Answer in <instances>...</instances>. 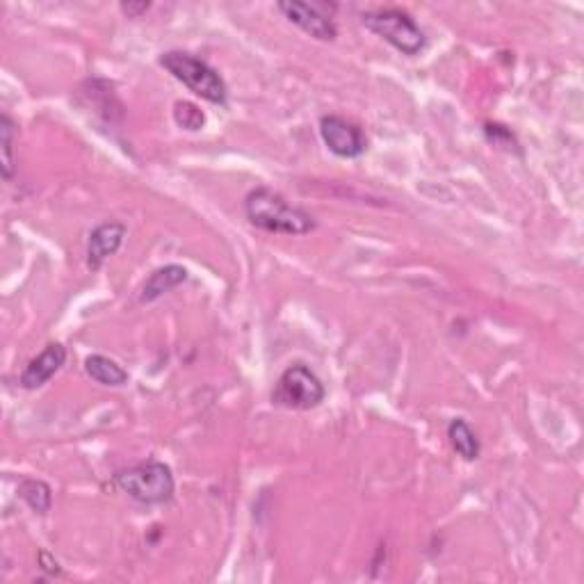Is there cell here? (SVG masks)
<instances>
[{"instance_id":"11","label":"cell","mask_w":584,"mask_h":584,"mask_svg":"<svg viewBox=\"0 0 584 584\" xmlns=\"http://www.w3.org/2000/svg\"><path fill=\"white\" fill-rule=\"evenodd\" d=\"M85 372L92 377L96 384L108 386V388H121L128 384V370L121 368L115 359H108L103 354H92L85 359Z\"/></svg>"},{"instance_id":"17","label":"cell","mask_w":584,"mask_h":584,"mask_svg":"<svg viewBox=\"0 0 584 584\" xmlns=\"http://www.w3.org/2000/svg\"><path fill=\"white\" fill-rule=\"evenodd\" d=\"M119 10L124 12L128 19H140L142 14L151 10V3H121Z\"/></svg>"},{"instance_id":"10","label":"cell","mask_w":584,"mask_h":584,"mask_svg":"<svg viewBox=\"0 0 584 584\" xmlns=\"http://www.w3.org/2000/svg\"><path fill=\"white\" fill-rule=\"evenodd\" d=\"M188 279H190V272L185 270L183 265L160 267V270H156L149 279H146V283L142 286V292H140V302L142 304L156 302V299L167 295V292H172L174 288L183 286V283Z\"/></svg>"},{"instance_id":"6","label":"cell","mask_w":584,"mask_h":584,"mask_svg":"<svg viewBox=\"0 0 584 584\" xmlns=\"http://www.w3.org/2000/svg\"><path fill=\"white\" fill-rule=\"evenodd\" d=\"M277 7L290 23H295L299 30H304L306 35L318 39V42H334V39L338 37L336 21H334V16H331L336 5L281 0V3H277Z\"/></svg>"},{"instance_id":"3","label":"cell","mask_w":584,"mask_h":584,"mask_svg":"<svg viewBox=\"0 0 584 584\" xmlns=\"http://www.w3.org/2000/svg\"><path fill=\"white\" fill-rule=\"evenodd\" d=\"M117 489L140 505H165L174 498L176 482L172 468L162 461H144L131 468H121L112 477Z\"/></svg>"},{"instance_id":"1","label":"cell","mask_w":584,"mask_h":584,"mask_svg":"<svg viewBox=\"0 0 584 584\" xmlns=\"http://www.w3.org/2000/svg\"><path fill=\"white\" fill-rule=\"evenodd\" d=\"M245 215L251 226L265 233L308 235L318 229L308 210L292 206L286 197L270 188H256L245 197Z\"/></svg>"},{"instance_id":"14","label":"cell","mask_w":584,"mask_h":584,"mask_svg":"<svg viewBox=\"0 0 584 584\" xmlns=\"http://www.w3.org/2000/svg\"><path fill=\"white\" fill-rule=\"evenodd\" d=\"M14 137H16V124L7 112H3V115H0V172H3L5 181H12L14 169H16Z\"/></svg>"},{"instance_id":"15","label":"cell","mask_w":584,"mask_h":584,"mask_svg":"<svg viewBox=\"0 0 584 584\" xmlns=\"http://www.w3.org/2000/svg\"><path fill=\"white\" fill-rule=\"evenodd\" d=\"M174 121L183 131L197 133L206 126V115L199 105H194L190 101H176L174 103Z\"/></svg>"},{"instance_id":"5","label":"cell","mask_w":584,"mask_h":584,"mask_svg":"<svg viewBox=\"0 0 584 584\" xmlns=\"http://www.w3.org/2000/svg\"><path fill=\"white\" fill-rule=\"evenodd\" d=\"M327 397L322 379L306 363H292L281 372L272 388V404L290 411L318 409Z\"/></svg>"},{"instance_id":"4","label":"cell","mask_w":584,"mask_h":584,"mask_svg":"<svg viewBox=\"0 0 584 584\" xmlns=\"http://www.w3.org/2000/svg\"><path fill=\"white\" fill-rule=\"evenodd\" d=\"M361 23L407 58H416L427 46L425 30L400 7H377V10L363 12Z\"/></svg>"},{"instance_id":"9","label":"cell","mask_w":584,"mask_h":584,"mask_svg":"<svg viewBox=\"0 0 584 584\" xmlns=\"http://www.w3.org/2000/svg\"><path fill=\"white\" fill-rule=\"evenodd\" d=\"M128 229L121 222H103L89 233L87 242V267L92 272H99L108 258H112L121 249L126 240Z\"/></svg>"},{"instance_id":"8","label":"cell","mask_w":584,"mask_h":584,"mask_svg":"<svg viewBox=\"0 0 584 584\" xmlns=\"http://www.w3.org/2000/svg\"><path fill=\"white\" fill-rule=\"evenodd\" d=\"M64 363H67V347L60 343H48L42 354H37L35 359L26 365V370L21 372L19 384L26 388V391H37V388L46 386L48 381L58 375L64 368Z\"/></svg>"},{"instance_id":"7","label":"cell","mask_w":584,"mask_h":584,"mask_svg":"<svg viewBox=\"0 0 584 584\" xmlns=\"http://www.w3.org/2000/svg\"><path fill=\"white\" fill-rule=\"evenodd\" d=\"M320 137L324 146L338 158H361L368 151V137L363 128L340 115H324L320 119Z\"/></svg>"},{"instance_id":"18","label":"cell","mask_w":584,"mask_h":584,"mask_svg":"<svg viewBox=\"0 0 584 584\" xmlns=\"http://www.w3.org/2000/svg\"><path fill=\"white\" fill-rule=\"evenodd\" d=\"M39 562H42V564H44V566H42V569H44V571H51L53 575H60V573H62V569H60V564H58V562H53V559H51V555H48V553H46V550H42V553H39Z\"/></svg>"},{"instance_id":"16","label":"cell","mask_w":584,"mask_h":584,"mask_svg":"<svg viewBox=\"0 0 584 584\" xmlns=\"http://www.w3.org/2000/svg\"><path fill=\"white\" fill-rule=\"evenodd\" d=\"M484 135H486V140H489V144L496 146V149H502V151H507V153H521V144H518L516 140V135L509 131L507 126H502V124H484Z\"/></svg>"},{"instance_id":"2","label":"cell","mask_w":584,"mask_h":584,"mask_svg":"<svg viewBox=\"0 0 584 584\" xmlns=\"http://www.w3.org/2000/svg\"><path fill=\"white\" fill-rule=\"evenodd\" d=\"M160 67L183 83L194 96L201 101L224 108L229 103V85L215 67H210L206 60L185 51H167L160 55Z\"/></svg>"},{"instance_id":"12","label":"cell","mask_w":584,"mask_h":584,"mask_svg":"<svg viewBox=\"0 0 584 584\" xmlns=\"http://www.w3.org/2000/svg\"><path fill=\"white\" fill-rule=\"evenodd\" d=\"M448 438H450L452 450L457 452L464 461L480 459L482 443H480V438H477V434L473 432V427H470L464 418L452 420V423L448 425Z\"/></svg>"},{"instance_id":"13","label":"cell","mask_w":584,"mask_h":584,"mask_svg":"<svg viewBox=\"0 0 584 584\" xmlns=\"http://www.w3.org/2000/svg\"><path fill=\"white\" fill-rule=\"evenodd\" d=\"M19 498L39 516H46L53 507L51 484H46L44 480H37V477H26V480H21Z\"/></svg>"}]
</instances>
